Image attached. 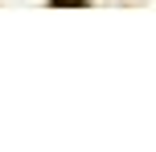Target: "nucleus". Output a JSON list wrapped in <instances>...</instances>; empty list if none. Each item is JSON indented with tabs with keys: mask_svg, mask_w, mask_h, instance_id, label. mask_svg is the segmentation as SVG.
Wrapping results in <instances>:
<instances>
[{
	"mask_svg": "<svg viewBox=\"0 0 156 152\" xmlns=\"http://www.w3.org/2000/svg\"><path fill=\"white\" fill-rule=\"evenodd\" d=\"M54 4H58V8H62V4H86V0H54Z\"/></svg>",
	"mask_w": 156,
	"mask_h": 152,
	"instance_id": "obj_1",
	"label": "nucleus"
}]
</instances>
